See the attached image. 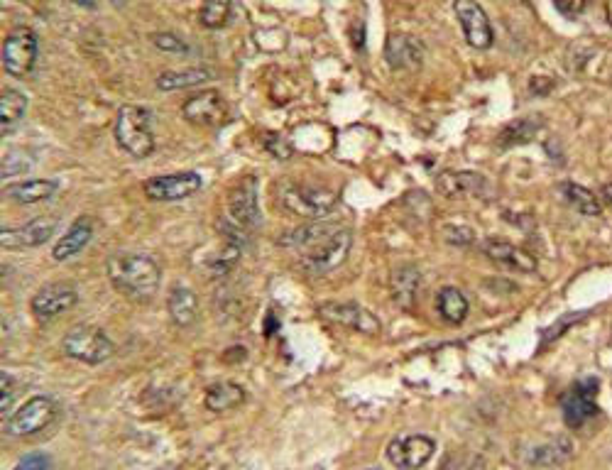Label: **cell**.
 I'll use <instances>...</instances> for the list:
<instances>
[{"label": "cell", "instance_id": "6da1fadb", "mask_svg": "<svg viewBox=\"0 0 612 470\" xmlns=\"http://www.w3.org/2000/svg\"><path fill=\"white\" fill-rule=\"evenodd\" d=\"M108 280L128 299H152L160 289V267L147 255H113L108 260Z\"/></svg>", "mask_w": 612, "mask_h": 470}, {"label": "cell", "instance_id": "7a4b0ae2", "mask_svg": "<svg viewBox=\"0 0 612 470\" xmlns=\"http://www.w3.org/2000/svg\"><path fill=\"white\" fill-rule=\"evenodd\" d=\"M116 142L130 157H150L155 150V135H152V116L142 106H123L116 118Z\"/></svg>", "mask_w": 612, "mask_h": 470}, {"label": "cell", "instance_id": "3957f363", "mask_svg": "<svg viewBox=\"0 0 612 470\" xmlns=\"http://www.w3.org/2000/svg\"><path fill=\"white\" fill-rule=\"evenodd\" d=\"M62 348L69 358L86 365H101L116 353V346H113L111 338L101 329L89 324H79L74 326V329H69L67 336L62 338Z\"/></svg>", "mask_w": 612, "mask_h": 470}, {"label": "cell", "instance_id": "277c9868", "mask_svg": "<svg viewBox=\"0 0 612 470\" xmlns=\"http://www.w3.org/2000/svg\"><path fill=\"white\" fill-rule=\"evenodd\" d=\"M280 204L284 211L302 218H324L336 206V194L329 189L311 187V184H284L280 191Z\"/></svg>", "mask_w": 612, "mask_h": 470}, {"label": "cell", "instance_id": "5b68a950", "mask_svg": "<svg viewBox=\"0 0 612 470\" xmlns=\"http://www.w3.org/2000/svg\"><path fill=\"white\" fill-rule=\"evenodd\" d=\"M353 245V235L348 228H338L336 233H331L329 238L321 240L316 248L306 250L302 258V267L309 275H329V272L341 267L343 262L348 260V253H351Z\"/></svg>", "mask_w": 612, "mask_h": 470}, {"label": "cell", "instance_id": "8992f818", "mask_svg": "<svg viewBox=\"0 0 612 470\" xmlns=\"http://www.w3.org/2000/svg\"><path fill=\"white\" fill-rule=\"evenodd\" d=\"M37 35L30 27H15L3 40V69L5 74L23 79L35 69Z\"/></svg>", "mask_w": 612, "mask_h": 470}, {"label": "cell", "instance_id": "52a82bcc", "mask_svg": "<svg viewBox=\"0 0 612 470\" xmlns=\"http://www.w3.org/2000/svg\"><path fill=\"white\" fill-rule=\"evenodd\" d=\"M54 419H57V404H54L52 397L35 395L8 419L5 429H8V434L15 436V439H25V436H32L37 434V431L47 429Z\"/></svg>", "mask_w": 612, "mask_h": 470}, {"label": "cell", "instance_id": "ba28073f", "mask_svg": "<svg viewBox=\"0 0 612 470\" xmlns=\"http://www.w3.org/2000/svg\"><path fill=\"white\" fill-rule=\"evenodd\" d=\"M436 451V441L424 434L397 436L387 444V461L400 470H419L431 461Z\"/></svg>", "mask_w": 612, "mask_h": 470}, {"label": "cell", "instance_id": "9c48e42d", "mask_svg": "<svg viewBox=\"0 0 612 470\" xmlns=\"http://www.w3.org/2000/svg\"><path fill=\"white\" fill-rule=\"evenodd\" d=\"M228 223L240 228L243 233L255 231L260 226V206H258V184L253 177L243 179L228 199Z\"/></svg>", "mask_w": 612, "mask_h": 470}, {"label": "cell", "instance_id": "30bf717a", "mask_svg": "<svg viewBox=\"0 0 612 470\" xmlns=\"http://www.w3.org/2000/svg\"><path fill=\"white\" fill-rule=\"evenodd\" d=\"M79 302V294L76 289L67 282H54L42 287L40 292L32 297V314L40 324H49V321H57L59 316L67 314V311Z\"/></svg>", "mask_w": 612, "mask_h": 470}, {"label": "cell", "instance_id": "8fae6325", "mask_svg": "<svg viewBox=\"0 0 612 470\" xmlns=\"http://www.w3.org/2000/svg\"><path fill=\"white\" fill-rule=\"evenodd\" d=\"M595 395H598V380H593V377L576 382V385L566 392L564 422L571 426V429H581L590 419H595V414H598Z\"/></svg>", "mask_w": 612, "mask_h": 470}, {"label": "cell", "instance_id": "7c38bea8", "mask_svg": "<svg viewBox=\"0 0 612 470\" xmlns=\"http://www.w3.org/2000/svg\"><path fill=\"white\" fill-rule=\"evenodd\" d=\"M319 314L324 316V319L333 321V324L365 333V336H375V333L382 331L380 319H377L375 314H370L365 306L353 302H324L319 306Z\"/></svg>", "mask_w": 612, "mask_h": 470}, {"label": "cell", "instance_id": "4fadbf2b", "mask_svg": "<svg viewBox=\"0 0 612 470\" xmlns=\"http://www.w3.org/2000/svg\"><path fill=\"white\" fill-rule=\"evenodd\" d=\"M453 10H456V18L463 27V35H466L468 45L473 49L493 47L495 40L493 25H490L488 13H485L475 0H456V3H453Z\"/></svg>", "mask_w": 612, "mask_h": 470}, {"label": "cell", "instance_id": "5bb4252c", "mask_svg": "<svg viewBox=\"0 0 612 470\" xmlns=\"http://www.w3.org/2000/svg\"><path fill=\"white\" fill-rule=\"evenodd\" d=\"M201 177L196 172H174L160 174L145 182V194L152 201H182L194 196L201 189Z\"/></svg>", "mask_w": 612, "mask_h": 470}, {"label": "cell", "instance_id": "9a60e30c", "mask_svg": "<svg viewBox=\"0 0 612 470\" xmlns=\"http://www.w3.org/2000/svg\"><path fill=\"white\" fill-rule=\"evenodd\" d=\"M57 218L45 216V218H35L27 226L20 228H3L0 233V245L5 250H30V248H40L45 245L49 238H52L54 231H57Z\"/></svg>", "mask_w": 612, "mask_h": 470}, {"label": "cell", "instance_id": "2e32d148", "mask_svg": "<svg viewBox=\"0 0 612 470\" xmlns=\"http://www.w3.org/2000/svg\"><path fill=\"white\" fill-rule=\"evenodd\" d=\"M182 116L201 128H216L226 120V101L218 91H204L191 96L182 106Z\"/></svg>", "mask_w": 612, "mask_h": 470}, {"label": "cell", "instance_id": "e0dca14e", "mask_svg": "<svg viewBox=\"0 0 612 470\" xmlns=\"http://www.w3.org/2000/svg\"><path fill=\"white\" fill-rule=\"evenodd\" d=\"M385 59L395 71H414L424 64V45L412 35H392L385 45Z\"/></svg>", "mask_w": 612, "mask_h": 470}, {"label": "cell", "instance_id": "ac0fdd59", "mask_svg": "<svg viewBox=\"0 0 612 470\" xmlns=\"http://www.w3.org/2000/svg\"><path fill=\"white\" fill-rule=\"evenodd\" d=\"M91 238H94V221L81 216L79 221L71 223L67 235H62V238L57 240V245H54L52 250V258L57 262H67L71 258H76V255L91 243Z\"/></svg>", "mask_w": 612, "mask_h": 470}, {"label": "cell", "instance_id": "d6986e66", "mask_svg": "<svg viewBox=\"0 0 612 470\" xmlns=\"http://www.w3.org/2000/svg\"><path fill=\"white\" fill-rule=\"evenodd\" d=\"M436 187L448 199H463V196H478L488 189L483 174L475 172H444L436 179Z\"/></svg>", "mask_w": 612, "mask_h": 470}, {"label": "cell", "instance_id": "ffe728a7", "mask_svg": "<svg viewBox=\"0 0 612 470\" xmlns=\"http://www.w3.org/2000/svg\"><path fill=\"white\" fill-rule=\"evenodd\" d=\"M485 255L497 265H505L517 272H534L537 270V260L527 253V250L517 248V245L505 243V240H485L483 245Z\"/></svg>", "mask_w": 612, "mask_h": 470}, {"label": "cell", "instance_id": "44dd1931", "mask_svg": "<svg viewBox=\"0 0 612 470\" xmlns=\"http://www.w3.org/2000/svg\"><path fill=\"white\" fill-rule=\"evenodd\" d=\"M419 284H422V272L414 265H400L390 277V292L397 306L402 309H412L417 302Z\"/></svg>", "mask_w": 612, "mask_h": 470}, {"label": "cell", "instance_id": "7402d4cb", "mask_svg": "<svg viewBox=\"0 0 612 470\" xmlns=\"http://www.w3.org/2000/svg\"><path fill=\"white\" fill-rule=\"evenodd\" d=\"M59 184L54 179H23V182H15L5 187V196L18 204H40V201L52 199L57 194Z\"/></svg>", "mask_w": 612, "mask_h": 470}, {"label": "cell", "instance_id": "603a6c76", "mask_svg": "<svg viewBox=\"0 0 612 470\" xmlns=\"http://www.w3.org/2000/svg\"><path fill=\"white\" fill-rule=\"evenodd\" d=\"M243 402H245L243 385H238V382H233V380L216 382V385H211L204 395L206 409H209V412H216V414L238 409Z\"/></svg>", "mask_w": 612, "mask_h": 470}, {"label": "cell", "instance_id": "cb8c5ba5", "mask_svg": "<svg viewBox=\"0 0 612 470\" xmlns=\"http://www.w3.org/2000/svg\"><path fill=\"white\" fill-rule=\"evenodd\" d=\"M169 319L179 326V329H187L196 321V311H199V302H196V294L191 292L184 284H174L172 292L167 299Z\"/></svg>", "mask_w": 612, "mask_h": 470}, {"label": "cell", "instance_id": "d4e9b609", "mask_svg": "<svg viewBox=\"0 0 612 470\" xmlns=\"http://www.w3.org/2000/svg\"><path fill=\"white\" fill-rule=\"evenodd\" d=\"M436 309H439L441 319L446 321V324H463L468 316V299L466 294L461 292L458 287H444L439 292V297H436Z\"/></svg>", "mask_w": 612, "mask_h": 470}, {"label": "cell", "instance_id": "484cf974", "mask_svg": "<svg viewBox=\"0 0 612 470\" xmlns=\"http://www.w3.org/2000/svg\"><path fill=\"white\" fill-rule=\"evenodd\" d=\"M211 79V71L204 67L184 69V71H162L157 76V89L160 91H179V89H194V86L206 84Z\"/></svg>", "mask_w": 612, "mask_h": 470}, {"label": "cell", "instance_id": "4316f807", "mask_svg": "<svg viewBox=\"0 0 612 470\" xmlns=\"http://www.w3.org/2000/svg\"><path fill=\"white\" fill-rule=\"evenodd\" d=\"M27 111V96L18 89H3L0 94V125H3V133H8L15 123H20V118Z\"/></svg>", "mask_w": 612, "mask_h": 470}, {"label": "cell", "instance_id": "83f0119b", "mask_svg": "<svg viewBox=\"0 0 612 470\" xmlns=\"http://www.w3.org/2000/svg\"><path fill=\"white\" fill-rule=\"evenodd\" d=\"M564 199L573 206V209L581 213V216L595 218L600 216V211H603L598 196H595L590 189L581 187V184H564Z\"/></svg>", "mask_w": 612, "mask_h": 470}, {"label": "cell", "instance_id": "f1b7e54d", "mask_svg": "<svg viewBox=\"0 0 612 470\" xmlns=\"http://www.w3.org/2000/svg\"><path fill=\"white\" fill-rule=\"evenodd\" d=\"M231 13H233V0H204L199 20L201 25L209 27V30H218V27L228 23Z\"/></svg>", "mask_w": 612, "mask_h": 470}, {"label": "cell", "instance_id": "f546056e", "mask_svg": "<svg viewBox=\"0 0 612 470\" xmlns=\"http://www.w3.org/2000/svg\"><path fill=\"white\" fill-rule=\"evenodd\" d=\"M150 40L152 45L165 49V52H187V42L179 40V37L172 35V32H155Z\"/></svg>", "mask_w": 612, "mask_h": 470}, {"label": "cell", "instance_id": "4dcf8cb0", "mask_svg": "<svg viewBox=\"0 0 612 470\" xmlns=\"http://www.w3.org/2000/svg\"><path fill=\"white\" fill-rule=\"evenodd\" d=\"M444 238L453 245H471L475 240V233H473V228H468V226H446Z\"/></svg>", "mask_w": 612, "mask_h": 470}, {"label": "cell", "instance_id": "1f68e13d", "mask_svg": "<svg viewBox=\"0 0 612 470\" xmlns=\"http://www.w3.org/2000/svg\"><path fill=\"white\" fill-rule=\"evenodd\" d=\"M590 3H593V0H554L556 10H559L561 15H566V18H576V15L586 13Z\"/></svg>", "mask_w": 612, "mask_h": 470}, {"label": "cell", "instance_id": "d6a6232c", "mask_svg": "<svg viewBox=\"0 0 612 470\" xmlns=\"http://www.w3.org/2000/svg\"><path fill=\"white\" fill-rule=\"evenodd\" d=\"M13 470H49V461L42 453H30V456L20 458V463Z\"/></svg>", "mask_w": 612, "mask_h": 470}, {"label": "cell", "instance_id": "836d02e7", "mask_svg": "<svg viewBox=\"0 0 612 470\" xmlns=\"http://www.w3.org/2000/svg\"><path fill=\"white\" fill-rule=\"evenodd\" d=\"M0 385H3V404H0V409H3V414H8L10 412V404H13V397H15L13 382H10L8 373L0 375Z\"/></svg>", "mask_w": 612, "mask_h": 470}, {"label": "cell", "instance_id": "e575fe53", "mask_svg": "<svg viewBox=\"0 0 612 470\" xmlns=\"http://www.w3.org/2000/svg\"><path fill=\"white\" fill-rule=\"evenodd\" d=\"M600 199H603L605 204H608L612 209V184H605L603 191H600Z\"/></svg>", "mask_w": 612, "mask_h": 470}]
</instances>
